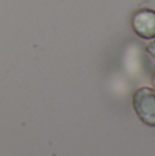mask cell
<instances>
[{
  "instance_id": "1",
  "label": "cell",
  "mask_w": 155,
  "mask_h": 156,
  "mask_svg": "<svg viewBox=\"0 0 155 156\" xmlns=\"http://www.w3.org/2000/svg\"><path fill=\"white\" fill-rule=\"evenodd\" d=\"M132 104L139 119L147 126L155 127V90L140 88L133 93Z\"/></svg>"
},
{
  "instance_id": "2",
  "label": "cell",
  "mask_w": 155,
  "mask_h": 156,
  "mask_svg": "<svg viewBox=\"0 0 155 156\" xmlns=\"http://www.w3.org/2000/svg\"><path fill=\"white\" fill-rule=\"evenodd\" d=\"M132 27L140 38H155V11L150 8H142L136 11L132 18Z\"/></svg>"
},
{
  "instance_id": "3",
  "label": "cell",
  "mask_w": 155,
  "mask_h": 156,
  "mask_svg": "<svg viewBox=\"0 0 155 156\" xmlns=\"http://www.w3.org/2000/svg\"><path fill=\"white\" fill-rule=\"evenodd\" d=\"M146 51H147V54L150 55L151 58H154L155 59V38L150 41V43L147 44V47H146Z\"/></svg>"
},
{
  "instance_id": "4",
  "label": "cell",
  "mask_w": 155,
  "mask_h": 156,
  "mask_svg": "<svg viewBox=\"0 0 155 156\" xmlns=\"http://www.w3.org/2000/svg\"><path fill=\"white\" fill-rule=\"evenodd\" d=\"M153 85H154V88H155V73H154V76H153Z\"/></svg>"
}]
</instances>
